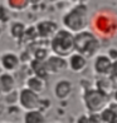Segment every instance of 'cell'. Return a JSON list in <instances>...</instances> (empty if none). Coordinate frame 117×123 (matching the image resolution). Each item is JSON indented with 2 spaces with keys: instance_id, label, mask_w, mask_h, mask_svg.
<instances>
[{
  "instance_id": "cell-3",
  "label": "cell",
  "mask_w": 117,
  "mask_h": 123,
  "mask_svg": "<svg viewBox=\"0 0 117 123\" xmlns=\"http://www.w3.org/2000/svg\"><path fill=\"white\" fill-rule=\"evenodd\" d=\"M101 43L102 42L88 29L73 35L74 53H78L87 60L93 59L97 54H99Z\"/></svg>"
},
{
  "instance_id": "cell-9",
  "label": "cell",
  "mask_w": 117,
  "mask_h": 123,
  "mask_svg": "<svg viewBox=\"0 0 117 123\" xmlns=\"http://www.w3.org/2000/svg\"><path fill=\"white\" fill-rule=\"evenodd\" d=\"M34 26H35L38 38H40V39H49V40H51L52 37L59 29L58 24L55 23L54 20H49V19L39 20Z\"/></svg>"
},
{
  "instance_id": "cell-15",
  "label": "cell",
  "mask_w": 117,
  "mask_h": 123,
  "mask_svg": "<svg viewBox=\"0 0 117 123\" xmlns=\"http://www.w3.org/2000/svg\"><path fill=\"white\" fill-rule=\"evenodd\" d=\"M104 123H117V103H108L99 116Z\"/></svg>"
},
{
  "instance_id": "cell-7",
  "label": "cell",
  "mask_w": 117,
  "mask_h": 123,
  "mask_svg": "<svg viewBox=\"0 0 117 123\" xmlns=\"http://www.w3.org/2000/svg\"><path fill=\"white\" fill-rule=\"evenodd\" d=\"M112 63L106 54H97L93 58V63H92V68L94 70V73L98 78L102 77H110L111 74V69H112Z\"/></svg>"
},
{
  "instance_id": "cell-10",
  "label": "cell",
  "mask_w": 117,
  "mask_h": 123,
  "mask_svg": "<svg viewBox=\"0 0 117 123\" xmlns=\"http://www.w3.org/2000/svg\"><path fill=\"white\" fill-rule=\"evenodd\" d=\"M44 67H46L48 75L49 74H59L67 69V59L51 54L44 60Z\"/></svg>"
},
{
  "instance_id": "cell-18",
  "label": "cell",
  "mask_w": 117,
  "mask_h": 123,
  "mask_svg": "<svg viewBox=\"0 0 117 123\" xmlns=\"http://www.w3.org/2000/svg\"><path fill=\"white\" fill-rule=\"evenodd\" d=\"M4 5L8 8L9 12L20 13L29 8L30 1H28V0H8V1H4Z\"/></svg>"
},
{
  "instance_id": "cell-11",
  "label": "cell",
  "mask_w": 117,
  "mask_h": 123,
  "mask_svg": "<svg viewBox=\"0 0 117 123\" xmlns=\"http://www.w3.org/2000/svg\"><path fill=\"white\" fill-rule=\"evenodd\" d=\"M54 97L62 100V99H67L71 97V94L73 93V83L69 79H59L57 83L54 84V89H53Z\"/></svg>"
},
{
  "instance_id": "cell-14",
  "label": "cell",
  "mask_w": 117,
  "mask_h": 123,
  "mask_svg": "<svg viewBox=\"0 0 117 123\" xmlns=\"http://www.w3.org/2000/svg\"><path fill=\"white\" fill-rule=\"evenodd\" d=\"M25 88L30 89L32 92H34L37 94H40L46 91L47 88V80L43 79L37 75H32L25 80Z\"/></svg>"
},
{
  "instance_id": "cell-25",
  "label": "cell",
  "mask_w": 117,
  "mask_h": 123,
  "mask_svg": "<svg viewBox=\"0 0 117 123\" xmlns=\"http://www.w3.org/2000/svg\"><path fill=\"white\" fill-rule=\"evenodd\" d=\"M1 123H10V122H1Z\"/></svg>"
},
{
  "instance_id": "cell-4",
  "label": "cell",
  "mask_w": 117,
  "mask_h": 123,
  "mask_svg": "<svg viewBox=\"0 0 117 123\" xmlns=\"http://www.w3.org/2000/svg\"><path fill=\"white\" fill-rule=\"evenodd\" d=\"M49 52L53 55L67 59L74 53L73 34L65 29H58V31L49 40Z\"/></svg>"
},
{
  "instance_id": "cell-8",
  "label": "cell",
  "mask_w": 117,
  "mask_h": 123,
  "mask_svg": "<svg viewBox=\"0 0 117 123\" xmlns=\"http://www.w3.org/2000/svg\"><path fill=\"white\" fill-rule=\"evenodd\" d=\"M20 64V57L16 53L8 50L0 54V67L5 73H12V72L18 70Z\"/></svg>"
},
{
  "instance_id": "cell-16",
  "label": "cell",
  "mask_w": 117,
  "mask_h": 123,
  "mask_svg": "<svg viewBox=\"0 0 117 123\" xmlns=\"http://www.w3.org/2000/svg\"><path fill=\"white\" fill-rule=\"evenodd\" d=\"M26 29V25L23 24L21 21H18V20H10L9 23V35L14 38L15 40H21L23 39V35H24V31Z\"/></svg>"
},
{
  "instance_id": "cell-19",
  "label": "cell",
  "mask_w": 117,
  "mask_h": 123,
  "mask_svg": "<svg viewBox=\"0 0 117 123\" xmlns=\"http://www.w3.org/2000/svg\"><path fill=\"white\" fill-rule=\"evenodd\" d=\"M98 91L103 92L104 94H107L110 97V94L113 92V82L108 77H102V78H98L96 80V87Z\"/></svg>"
},
{
  "instance_id": "cell-24",
  "label": "cell",
  "mask_w": 117,
  "mask_h": 123,
  "mask_svg": "<svg viewBox=\"0 0 117 123\" xmlns=\"http://www.w3.org/2000/svg\"><path fill=\"white\" fill-rule=\"evenodd\" d=\"M115 97H116V103H117V88H116V92H115Z\"/></svg>"
},
{
  "instance_id": "cell-6",
  "label": "cell",
  "mask_w": 117,
  "mask_h": 123,
  "mask_svg": "<svg viewBox=\"0 0 117 123\" xmlns=\"http://www.w3.org/2000/svg\"><path fill=\"white\" fill-rule=\"evenodd\" d=\"M42 99L40 96L34 92H32L28 88H21L18 93V103L21 107V109H24V112L28 111H40L42 105Z\"/></svg>"
},
{
  "instance_id": "cell-12",
  "label": "cell",
  "mask_w": 117,
  "mask_h": 123,
  "mask_svg": "<svg viewBox=\"0 0 117 123\" xmlns=\"http://www.w3.org/2000/svg\"><path fill=\"white\" fill-rule=\"evenodd\" d=\"M88 60L83 58L78 53H73L67 58V68L71 69L73 73H81L87 68Z\"/></svg>"
},
{
  "instance_id": "cell-21",
  "label": "cell",
  "mask_w": 117,
  "mask_h": 123,
  "mask_svg": "<svg viewBox=\"0 0 117 123\" xmlns=\"http://www.w3.org/2000/svg\"><path fill=\"white\" fill-rule=\"evenodd\" d=\"M97 114H81L77 119V123H99L101 119H97Z\"/></svg>"
},
{
  "instance_id": "cell-1",
  "label": "cell",
  "mask_w": 117,
  "mask_h": 123,
  "mask_svg": "<svg viewBox=\"0 0 117 123\" xmlns=\"http://www.w3.org/2000/svg\"><path fill=\"white\" fill-rule=\"evenodd\" d=\"M91 31L99 40H111L117 37V14L108 8H101L90 15Z\"/></svg>"
},
{
  "instance_id": "cell-23",
  "label": "cell",
  "mask_w": 117,
  "mask_h": 123,
  "mask_svg": "<svg viewBox=\"0 0 117 123\" xmlns=\"http://www.w3.org/2000/svg\"><path fill=\"white\" fill-rule=\"evenodd\" d=\"M1 34H3V28H1V25H0V38H1Z\"/></svg>"
},
{
  "instance_id": "cell-13",
  "label": "cell",
  "mask_w": 117,
  "mask_h": 123,
  "mask_svg": "<svg viewBox=\"0 0 117 123\" xmlns=\"http://www.w3.org/2000/svg\"><path fill=\"white\" fill-rule=\"evenodd\" d=\"M15 91V79L10 73L0 74V93L3 96H9Z\"/></svg>"
},
{
  "instance_id": "cell-17",
  "label": "cell",
  "mask_w": 117,
  "mask_h": 123,
  "mask_svg": "<svg viewBox=\"0 0 117 123\" xmlns=\"http://www.w3.org/2000/svg\"><path fill=\"white\" fill-rule=\"evenodd\" d=\"M23 123H46V116L42 111H28L23 114Z\"/></svg>"
},
{
  "instance_id": "cell-2",
  "label": "cell",
  "mask_w": 117,
  "mask_h": 123,
  "mask_svg": "<svg viewBox=\"0 0 117 123\" xmlns=\"http://www.w3.org/2000/svg\"><path fill=\"white\" fill-rule=\"evenodd\" d=\"M63 29L68 30L72 34H77L87 30L90 24V9L84 1H76L72 6L67 8L62 14Z\"/></svg>"
},
{
  "instance_id": "cell-5",
  "label": "cell",
  "mask_w": 117,
  "mask_h": 123,
  "mask_svg": "<svg viewBox=\"0 0 117 123\" xmlns=\"http://www.w3.org/2000/svg\"><path fill=\"white\" fill-rule=\"evenodd\" d=\"M82 102L90 114H99L110 103V97L94 87L84 88L82 93Z\"/></svg>"
},
{
  "instance_id": "cell-20",
  "label": "cell",
  "mask_w": 117,
  "mask_h": 123,
  "mask_svg": "<svg viewBox=\"0 0 117 123\" xmlns=\"http://www.w3.org/2000/svg\"><path fill=\"white\" fill-rule=\"evenodd\" d=\"M10 14L8 8L4 5V3H0V25L1 24H9L10 23Z\"/></svg>"
},
{
  "instance_id": "cell-22",
  "label": "cell",
  "mask_w": 117,
  "mask_h": 123,
  "mask_svg": "<svg viewBox=\"0 0 117 123\" xmlns=\"http://www.w3.org/2000/svg\"><path fill=\"white\" fill-rule=\"evenodd\" d=\"M110 79L115 83H117V60H115L112 63V69H111V74H110Z\"/></svg>"
},
{
  "instance_id": "cell-27",
  "label": "cell",
  "mask_w": 117,
  "mask_h": 123,
  "mask_svg": "<svg viewBox=\"0 0 117 123\" xmlns=\"http://www.w3.org/2000/svg\"><path fill=\"white\" fill-rule=\"evenodd\" d=\"M0 96H1V93H0Z\"/></svg>"
},
{
  "instance_id": "cell-26",
  "label": "cell",
  "mask_w": 117,
  "mask_h": 123,
  "mask_svg": "<svg viewBox=\"0 0 117 123\" xmlns=\"http://www.w3.org/2000/svg\"><path fill=\"white\" fill-rule=\"evenodd\" d=\"M55 123H59V122H55Z\"/></svg>"
}]
</instances>
